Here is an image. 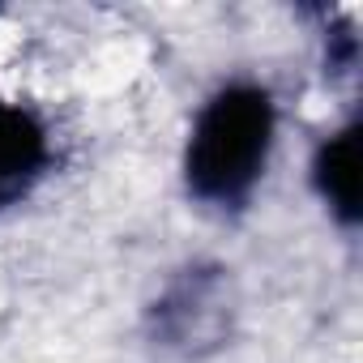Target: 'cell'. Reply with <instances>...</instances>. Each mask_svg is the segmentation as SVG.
<instances>
[{"mask_svg": "<svg viewBox=\"0 0 363 363\" xmlns=\"http://www.w3.org/2000/svg\"><path fill=\"white\" fill-rule=\"evenodd\" d=\"M48 158H52L48 128L26 107L0 103V206L22 197L30 179L43 175Z\"/></svg>", "mask_w": 363, "mask_h": 363, "instance_id": "obj_4", "label": "cell"}, {"mask_svg": "<svg viewBox=\"0 0 363 363\" xmlns=\"http://www.w3.org/2000/svg\"><path fill=\"white\" fill-rule=\"evenodd\" d=\"M359 137H363L359 124H346L333 137H325L316 145V158H312V184L342 227H359V218H363V150H359Z\"/></svg>", "mask_w": 363, "mask_h": 363, "instance_id": "obj_3", "label": "cell"}, {"mask_svg": "<svg viewBox=\"0 0 363 363\" xmlns=\"http://www.w3.org/2000/svg\"><path fill=\"white\" fill-rule=\"evenodd\" d=\"M231 329V282L223 265H189L179 269L162 295L150 303V333L154 342L201 354L214 350Z\"/></svg>", "mask_w": 363, "mask_h": 363, "instance_id": "obj_2", "label": "cell"}, {"mask_svg": "<svg viewBox=\"0 0 363 363\" xmlns=\"http://www.w3.org/2000/svg\"><path fill=\"white\" fill-rule=\"evenodd\" d=\"M274 99L265 86H223L193 120L184 145V184L197 201L235 210L252 197L274 150Z\"/></svg>", "mask_w": 363, "mask_h": 363, "instance_id": "obj_1", "label": "cell"}]
</instances>
